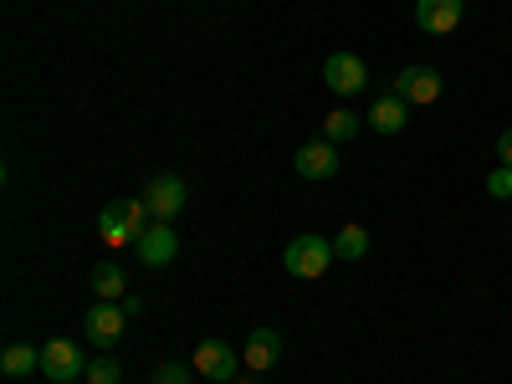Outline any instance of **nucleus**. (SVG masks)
Wrapping results in <instances>:
<instances>
[{
	"label": "nucleus",
	"instance_id": "f257e3e1",
	"mask_svg": "<svg viewBox=\"0 0 512 384\" xmlns=\"http://www.w3.org/2000/svg\"><path fill=\"white\" fill-rule=\"evenodd\" d=\"M149 221H154V216H149L144 195H123V200L103 205V216H98V236L118 251V246H134V241H139V231H144Z\"/></svg>",
	"mask_w": 512,
	"mask_h": 384
},
{
	"label": "nucleus",
	"instance_id": "f03ea898",
	"mask_svg": "<svg viewBox=\"0 0 512 384\" xmlns=\"http://www.w3.org/2000/svg\"><path fill=\"white\" fill-rule=\"evenodd\" d=\"M333 262H338V256H333V241H328V236H292V241H287V251H282L287 277H303V282L328 277V267H333Z\"/></svg>",
	"mask_w": 512,
	"mask_h": 384
},
{
	"label": "nucleus",
	"instance_id": "7ed1b4c3",
	"mask_svg": "<svg viewBox=\"0 0 512 384\" xmlns=\"http://www.w3.org/2000/svg\"><path fill=\"white\" fill-rule=\"evenodd\" d=\"M88 354H82L72 338H52V344H41V374H47L52 384H77L88 379Z\"/></svg>",
	"mask_w": 512,
	"mask_h": 384
},
{
	"label": "nucleus",
	"instance_id": "20e7f679",
	"mask_svg": "<svg viewBox=\"0 0 512 384\" xmlns=\"http://www.w3.org/2000/svg\"><path fill=\"white\" fill-rule=\"evenodd\" d=\"M123 328H128V313H123V303H93L88 313H82V338H88L93 349H113L118 338H123Z\"/></svg>",
	"mask_w": 512,
	"mask_h": 384
},
{
	"label": "nucleus",
	"instance_id": "39448f33",
	"mask_svg": "<svg viewBox=\"0 0 512 384\" xmlns=\"http://www.w3.org/2000/svg\"><path fill=\"white\" fill-rule=\"evenodd\" d=\"M323 82H328V93L354 98V93L369 88V67H364V57H354V52H333V57L323 62Z\"/></svg>",
	"mask_w": 512,
	"mask_h": 384
},
{
	"label": "nucleus",
	"instance_id": "423d86ee",
	"mask_svg": "<svg viewBox=\"0 0 512 384\" xmlns=\"http://www.w3.org/2000/svg\"><path fill=\"white\" fill-rule=\"evenodd\" d=\"M185 200H190V185L180 175H154L144 185V205H149L154 221H175L180 210H185Z\"/></svg>",
	"mask_w": 512,
	"mask_h": 384
},
{
	"label": "nucleus",
	"instance_id": "0eeeda50",
	"mask_svg": "<svg viewBox=\"0 0 512 384\" xmlns=\"http://www.w3.org/2000/svg\"><path fill=\"white\" fill-rule=\"evenodd\" d=\"M134 246H139V262L144 267H169L180 256V236H175V226H169V221H149Z\"/></svg>",
	"mask_w": 512,
	"mask_h": 384
},
{
	"label": "nucleus",
	"instance_id": "6e6552de",
	"mask_svg": "<svg viewBox=\"0 0 512 384\" xmlns=\"http://www.w3.org/2000/svg\"><path fill=\"white\" fill-rule=\"evenodd\" d=\"M236 364H246V359H236V349L226 344V338H205V344L195 349V374H205L210 384L236 379Z\"/></svg>",
	"mask_w": 512,
	"mask_h": 384
},
{
	"label": "nucleus",
	"instance_id": "1a4fd4ad",
	"mask_svg": "<svg viewBox=\"0 0 512 384\" xmlns=\"http://www.w3.org/2000/svg\"><path fill=\"white\" fill-rule=\"evenodd\" d=\"M466 16V0H415V26L425 36H451Z\"/></svg>",
	"mask_w": 512,
	"mask_h": 384
},
{
	"label": "nucleus",
	"instance_id": "9d476101",
	"mask_svg": "<svg viewBox=\"0 0 512 384\" xmlns=\"http://www.w3.org/2000/svg\"><path fill=\"white\" fill-rule=\"evenodd\" d=\"M395 93H400L410 108L436 103V98H441V72H436V67H425V62H415V67H405V72L395 77Z\"/></svg>",
	"mask_w": 512,
	"mask_h": 384
},
{
	"label": "nucleus",
	"instance_id": "9b49d317",
	"mask_svg": "<svg viewBox=\"0 0 512 384\" xmlns=\"http://www.w3.org/2000/svg\"><path fill=\"white\" fill-rule=\"evenodd\" d=\"M292 169L303 180H333L338 175V144H328V139H313V144H303L292 154Z\"/></svg>",
	"mask_w": 512,
	"mask_h": 384
},
{
	"label": "nucleus",
	"instance_id": "f8f14e48",
	"mask_svg": "<svg viewBox=\"0 0 512 384\" xmlns=\"http://www.w3.org/2000/svg\"><path fill=\"white\" fill-rule=\"evenodd\" d=\"M241 359H246V369H251V374H267V369L282 359V333H277V328H251Z\"/></svg>",
	"mask_w": 512,
	"mask_h": 384
},
{
	"label": "nucleus",
	"instance_id": "ddd939ff",
	"mask_svg": "<svg viewBox=\"0 0 512 384\" xmlns=\"http://www.w3.org/2000/svg\"><path fill=\"white\" fill-rule=\"evenodd\" d=\"M410 103L400 98V93H384V98H374V108L364 113L369 118V128H374V134H400V128L410 123V113H405Z\"/></svg>",
	"mask_w": 512,
	"mask_h": 384
},
{
	"label": "nucleus",
	"instance_id": "4468645a",
	"mask_svg": "<svg viewBox=\"0 0 512 384\" xmlns=\"http://www.w3.org/2000/svg\"><path fill=\"white\" fill-rule=\"evenodd\" d=\"M0 369H6L11 379H26V374L41 369V349H31V344H6V354H0Z\"/></svg>",
	"mask_w": 512,
	"mask_h": 384
},
{
	"label": "nucleus",
	"instance_id": "2eb2a0df",
	"mask_svg": "<svg viewBox=\"0 0 512 384\" xmlns=\"http://www.w3.org/2000/svg\"><path fill=\"white\" fill-rule=\"evenodd\" d=\"M333 256H338V262H364V256H369V231L364 226H344L333 236Z\"/></svg>",
	"mask_w": 512,
	"mask_h": 384
},
{
	"label": "nucleus",
	"instance_id": "dca6fc26",
	"mask_svg": "<svg viewBox=\"0 0 512 384\" xmlns=\"http://www.w3.org/2000/svg\"><path fill=\"white\" fill-rule=\"evenodd\" d=\"M93 292H98V303H123V267L118 262H103V267H93Z\"/></svg>",
	"mask_w": 512,
	"mask_h": 384
},
{
	"label": "nucleus",
	"instance_id": "f3484780",
	"mask_svg": "<svg viewBox=\"0 0 512 384\" xmlns=\"http://www.w3.org/2000/svg\"><path fill=\"white\" fill-rule=\"evenodd\" d=\"M354 134H359V113H354V108L323 113V139H328V144H349Z\"/></svg>",
	"mask_w": 512,
	"mask_h": 384
},
{
	"label": "nucleus",
	"instance_id": "a211bd4d",
	"mask_svg": "<svg viewBox=\"0 0 512 384\" xmlns=\"http://www.w3.org/2000/svg\"><path fill=\"white\" fill-rule=\"evenodd\" d=\"M123 379V364L118 359H93L88 364V384H118Z\"/></svg>",
	"mask_w": 512,
	"mask_h": 384
},
{
	"label": "nucleus",
	"instance_id": "6ab92c4d",
	"mask_svg": "<svg viewBox=\"0 0 512 384\" xmlns=\"http://www.w3.org/2000/svg\"><path fill=\"white\" fill-rule=\"evenodd\" d=\"M487 195H497V200H512V164H497L492 175H487Z\"/></svg>",
	"mask_w": 512,
	"mask_h": 384
},
{
	"label": "nucleus",
	"instance_id": "aec40b11",
	"mask_svg": "<svg viewBox=\"0 0 512 384\" xmlns=\"http://www.w3.org/2000/svg\"><path fill=\"white\" fill-rule=\"evenodd\" d=\"M190 374H195L190 364H159L149 384H190Z\"/></svg>",
	"mask_w": 512,
	"mask_h": 384
},
{
	"label": "nucleus",
	"instance_id": "412c9836",
	"mask_svg": "<svg viewBox=\"0 0 512 384\" xmlns=\"http://www.w3.org/2000/svg\"><path fill=\"white\" fill-rule=\"evenodd\" d=\"M497 154H502V164H512V128H502V134H497Z\"/></svg>",
	"mask_w": 512,
	"mask_h": 384
},
{
	"label": "nucleus",
	"instance_id": "4be33fe9",
	"mask_svg": "<svg viewBox=\"0 0 512 384\" xmlns=\"http://www.w3.org/2000/svg\"><path fill=\"white\" fill-rule=\"evenodd\" d=\"M236 384H262V379H256V374H241V379H236Z\"/></svg>",
	"mask_w": 512,
	"mask_h": 384
},
{
	"label": "nucleus",
	"instance_id": "5701e85b",
	"mask_svg": "<svg viewBox=\"0 0 512 384\" xmlns=\"http://www.w3.org/2000/svg\"><path fill=\"white\" fill-rule=\"evenodd\" d=\"M77 384H88V379H77Z\"/></svg>",
	"mask_w": 512,
	"mask_h": 384
},
{
	"label": "nucleus",
	"instance_id": "b1692460",
	"mask_svg": "<svg viewBox=\"0 0 512 384\" xmlns=\"http://www.w3.org/2000/svg\"><path fill=\"white\" fill-rule=\"evenodd\" d=\"M226 384H236V379H226Z\"/></svg>",
	"mask_w": 512,
	"mask_h": 384
},
{
	"label": "nucleus",
	"instance_id": "393cba45",
	"mask_svg": "<svg viewBox=\"0 0 512 384\" xmlns=\"http://www.w3.org/2000/svg\"><path fill=\"white\" fill-rule=\"evenodd\" d=\"M507 205H512V200H507Z\"/></svg>",
	"mask_w": 512,
	"mask_h": 384
}]
</instances>
